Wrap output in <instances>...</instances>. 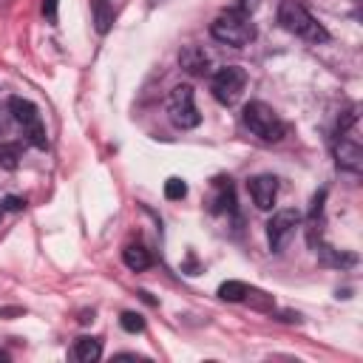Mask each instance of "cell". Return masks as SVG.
I'll return each mask as SVG.
<instances>
[{
  "label": "cell",
  "instance_id": "6da1fadb",
  "mask_svg": "<svg viewBox=\"0 0 363 363\" xmlns=\"http://www.w3.org/2000/svg\"><path fill=\"white\" fill-rule=\"evenodd\" d=\"M278 23L289 34H295L301 40H309V43H326L329 40V31L309 14V9L301 0H281V6H278Z\"/></svg>",
  "mask_w": 363,
  "mask_h": 363
},
{
  "label": "cell",
  "instance_id": "7a4b0ae2",
  "mask_svg": "<svg viewBox=\"0 0 363 363\" xmlns=\"http://www.w3.org/2000/svg\"><path fill=\"white\" fill-rule=\"evenodd\" d=\"M210 34H213L218 43H224V45L241 48V45H247V43L255 40V26H252V20H250L247 14L230 9V11H221V14L213 20Z\"/></svg>",
  "mask_w": 363,
  "mask_h": 363
},
{
  "label": "cell",
  "instance_id": "3957f363",
  "mask_svg": "<svg viewBox=\"0 0 363 363\" xmlns=\"http://www.w3.org/2000/svg\"><path fill=\"white\" fill-rule=\"evenodd\" d=\"M244 125L264 142H278V139H284V130H286L281 116L267 102H258V99L244 105Z\"/></svg>",
  "mask_w": 363,
  "mask_h": 363
},
{
  "label": "cell",
  "instance_id": "277c9868",
  "mask_svg": "<svg viewBox=\"0 0 363 363\" xmlns=\"http://www.w3.org/2000/svg\"><path fill=\"white\" fill-rule=\"evenodd\" d=\"M9 111H11L14 122L23 128V133L28 136V142H31L34 147H45V145H48L45 125H43L40 111H37L34 102H28V99H23V96H11V99H9Z\"/></svg>",
  "mask_w": 363,
  "mask_h": 363
},
{
  "label": "cell",
  "instance_id": "5b68a950",
  "mask_svg": "<svg viewBox=\"0 0 363 363\" xmlns=\"http://www.w3.org/2000/svg\"><path fill=\"white\" fill-rule=\"evenodd\" d=\"M244 85H247V71L241 65H224V68L216 71V77L210 82V91H213L216 102L235 105L241 91H244Z\"/></svg>",
  "mask_w": 363,
  "mask_h": 363
},
{
  "label": "cell",
  "instance_id": "8992f818",
  "mask_svg": "<svg viewBox=\"0 0 363 363\" xmlns=\"http://www.w3.org/2000/svg\"><path fill=\"white\" fill-rule=\"evenodd\" d=\"M167 113H170V122L182 130L187 128H196L201 122V113L196 111V102H193V88L190 85H176L167 96Z\"/></svg>",
  "mask_w": 363,
  "mask_h": 363
},
{
  "label": "cell",
  "instance_id": "52a82bcc",
  "mask_svg": "<svg viewBox=\"0 0 363 363\" xmlns=\"http://www.w3.org/2000/svg\"><path fill=\"white\" fill-rule=\"evenodd\" d=\"M301 224V213L298 210H278L272 213V218L267 221V241L272 252H281L286 247V241L295 235V227Z\"/></svg>",
  "mask_w": 363,
  "mask_h": 363
},
{
  "label": "cell",
  "instance_id": "ba28073f",
  "mask_svg": "<svg viewBox=\"0 0 363 363\" xmlns=\"http://www.w3.org/2000/svg\"><path fill=\"white\" fill-rule=\"evenodd\" d=\"M349 130H352V128L337 130V142H335V159H337V167H340V170L360 173V167H363V147H360L357 136H352Z\"/></svg>",
  "mask_w": 363,
  "mask_h": 363
},
{
  "label": "cell",
  "instance_id": "9c48e42d",
  "mask_svg": "<svg viewBox=\"0 0 363 363\" xmlns=\"http://www.w3.org/2000/svg\"><path fill=\"white\" fill-rule=\"evenodd\" d=\"M247 190H250L258 210H272V204L278 199V179L269 176V173H258L247 182Z\"/></svg>",
  "mask_w": 363,
  "mask_h": 363
},
{
  "label": "cell",
  "instance_id": "30bf717a",
  "mask_svg": "<svg viewBox=\"0 0 363 363\" xmlns=\"http://www.w3.org/2000/svg\"><path fill=\"white\" fill-rule=\"evenodd\" d=\"M179 62H182V68H184L187 74H204V71H207V54H204V48H199V45L182 48Z\"/></svg>",
  "mask_w": 363,
  "mask_h": 363
},
{
  "label": "cell",
  "instance_id": "8fae6325",
  "mask_svg": "<svg viewBox=\"0 0 363 363\" xmlns=\"http://www.w3.org/2000/svg\"><path fill=\"white\" fill-rule=\"evenodd\" d=\"M122 261H125V267H128V269L142 272V269H147V267H150V252H147L142 244H128V247L122 250Z\"/></svg>",
  "mask_w": 363,
  "mask_h": 363
},
{
  "label": "cell",
  "instance_id": "7c38bea8",
  "mask_svg": "<svg viewBox=\"0 0 363 363\" xmlns=\"http://www.w3.org/2000/svg\"><path fill=\"white\" fill-rule=\"evenodd\" d=\"M74 354H77L82 363H96V360L102 357V343H99L96 337H77Z\"/></svg>",
  "mask_w": 363,
  "mask_h": 363
},
{
  "label": "cell",
  "instance_id": "4fadbf2b",
  "mask_svg": "<svg viewBox=\"0 0 363 363\" xmlns=\"http://www.w3.org/2000/svg\"><path fill=\"white\" fill-rule=\"evenodd\" d=\"M91 11H94V26L99 34H108L111 23H113V9L108 0H91Z\"/></svg>",
  "mask_w": 363,
  "mask_h": 363
},
{
  "label": "cell",
  "instance_id": "5bb4252c",
  "mask_svg": "<svg viewBox=\"0 0 363 363\" xmlns=\"http://www.w3.org/2000/svg\"><path fill=\"white\" fill-rule=\"evenodd\" d=\"M250 295V289H247V284L244 281H224L221 286H218V298L221 301H244Z\"/></svg>",
  "mask_w": 363,
  "mask_h": 363
},
{
  "label": "cell",
  "instance_id": "9a60e30c",
  "mask_svg": "<svg viewBox=\"0 0 363 363\" xmlns=\"http://www.w3.org/2000/svg\"><path fill=\"white\" fill-rule=\"evenodd\" d=\"M218 196H216V201H213V210L218 213V210H233V204H235V199H233V184H230V179L224 182V179H218Z\"/></svg>",
  "mask_w": 363,
  "mask_h": 363
},
{
  "label": "cell",
  "instance_id": "2e32d148",
  "mask_svg": "<svg viewBox=\"0 0 363 363\" xmlns=\"http://www.w3.org/2000/svg\"><path fill=\"white\" fill-rule=\"evenodd\" d=\"M20 162V145H0V167L14 170Z\"/></svg>",
  "mask_w": 363,
  "mask_h": 363
},
{
  "label": "cell",
  "instance_id": "e0dca14e",
  "mask_svg": "<svg viewBox=\"0 0 363 363\" xmlns=\"http://www.w3.org/2000/svg\"><path fill=\"white\" fill-rule=\"evenodd\" d=\"M187 196V184H184V179H167L164 182V199H170V201H179V199H184Z\"/></svg>",
  "mask_w": 363,
  "mask_h": 363
},
{
  "label": "cell",
  "instance_id": "ac0fdd59",
  "mask_svg": "<svg viewBox=\"0 0 363 363\" xmlns=\"http://www.w3.org/2000/svg\"><path fill=\"white\" fill-rule=\"evenodd\" d=\"M119 326H122L125 332H142V329H145V318H142L139 312H122V315H119Z\"/></svg>",
  "mask_w": 363,
  "mask_h": 363
},
{
  "label": "cell",
  "instance_id": "d6986e66",
  "mask_svg": "<svg viewBox=\"0 0 363 363\" xmlns=\"http://www.w3.org/2000/svg\"><path fill=\"white\" fill-rule=\"evenodd\" d=\"M258 6H261V0H235V11H241V14H247V17H250Z\"/></svg>",
  "mask_w": 363,
  "mask_h": 363
},
{
  "label": "cell",
  "instance_id": "ffe728a7",
  "mask_svg": "<svg viewBox=\"0 0 363 363\" xmlns=\"http://www.w3.org/2000/svg\"><path fill=\"white\" fill-rule=\"evenodd\" d=\"M43 14L48 17V23H57V0H43Z\"/></svg>",
  "mask_w": 363,
  "mask_h": 363
},
{
  "label": "cell",
  "instance_id": "44dd1931",
  "mask_svg": "<svg viewBox=\"0 0 363 363\" xmlns=\"http://www.w3.org/2000/svg\"><path fill=\"white\" fill-rule=\"evenodd\" d=\"M3 207H6V210H23L26 201H23L20 196H6V199H3Z\"/></svg>",
  "mask_w": 363,
  "mask_h": 363
}]
</instances>
